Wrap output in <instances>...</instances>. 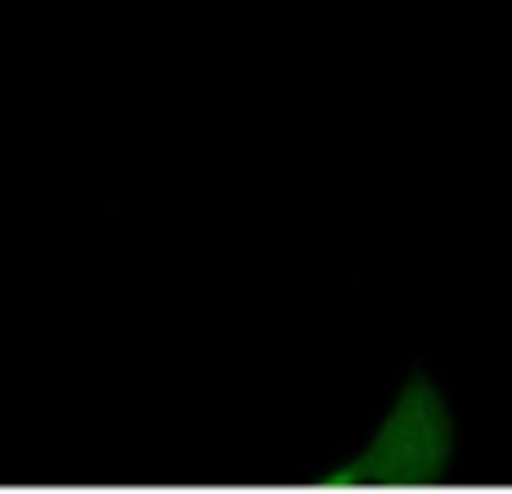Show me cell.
I'll return each instance as SVG.
<instances>
[{
    "mask_svg": "<svg viewBox=\"0 0 512 494\" xmlns=\"http://www.w3.org/2000/svg\"><path fill=\"white\" fill-rule=\"evenodd\" d=\"M454 450V418L441 387L432 378H414L396 396L391 414L382 418L378 436L364 445V468L387 477H414V472L441 468Z\"/></svg>",
    "mask_w": 512,
    "mask_h": 494,
    "instance_id": "obj_1",
    "label": "cell"
}]
</instances>
